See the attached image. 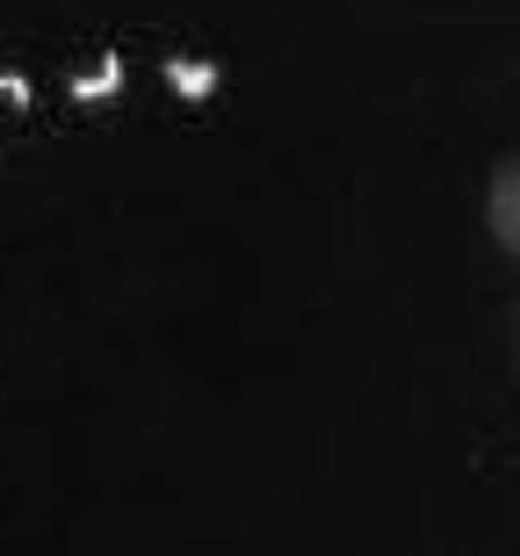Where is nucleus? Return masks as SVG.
<instances>
[{
    "label": "nucleus",
    "instance_id": "obj_1",
    "mask_svg": "<svg viewBox=\"0 0 520 556\" xmlns=\"http://www.w3.org/2000/svg\"><path fill=\"white\" fill-rule=\"evenodd\" d=\"M116 87H124V51H102V59L87 65V73H73V109H102V102H116Z\"/></svg>",
    "mask_w": 520,
    "mask_h": 556
},
{
    "label": "nucleus",
    "instance_id": "obj_2",
    "mask_svg": "<svg viewBox=\"0 0 520 556\" xmlns=\"http://www.w3.org/2000/svg\"><path fill=\"white\" fill-rule=\"evenodd\" d=\"M217 80H225V73H217V59H167V87L181 94V102H210V94H217Z\"/></svg>",
    "mask_w": 520,
    "mask_h": 556
},
{
    "label": "nucleus",
    "instance_id": "obj_3",
    "mask_svg": "<svg viewBox=\"0 0 520 556\" xmlns=\"http://www.w3.org/2000/svg\"><path fill=\"white\" fill-rule=\"evenodd\" d=\"M0 102H15V109H29V102H37V87L22 80V73H0Z\"/></svg>",
    "mask_w": 520,
    "mask_h": 556
}]
</instances>
